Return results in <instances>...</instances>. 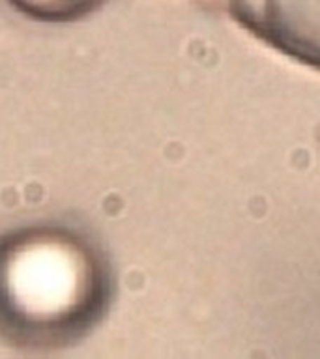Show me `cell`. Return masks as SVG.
Listing matches in <instances>:
<instances>
[{
    "label": "cell",
    "mask_w": 320,
    "mask_h": 359,
    "mask_svg": "<svg viewBox=\"0 0 320 359\" xmlns=\"http://www.w3.org/2000/svg\"><path fill=\"white\" fill-rule=\"evenodd\" d=\"M22 15L44 22H72L92 15L107 0H8Z\"/></svg>",
    "instance_id": "obj_3"
},
{
    "label": "cell",
    "mask_w": 320,
    "mask_h": 359,
    "mask_svg": "<svg viewBox=\"0 0 320 359\" xmlns=\"http://www.w3.org/2000/svg\"><path fill=\"white\" fill-rule=\"evenodd\" d=\"M227 8L255 38L320 72V0H227Z\"/></svg>",
    "instance_id": "obj_2"
},
{
    "label": "cell",
    "mask_w": 320,
    "mask_h": 359,
    "mask_svg": "<svg viewBox=\"0 0 320 359\" xmlns=\"http://www.w3.org/2000/svg\"><path fill=\"white\" fill-rule=\"evenodd\" d=\"M112 271L90 236L66 224H28L0 238V339L56 350L105 316Z\"/></svg>",
    "instance_id": "obj_1"
}]
</instances>
